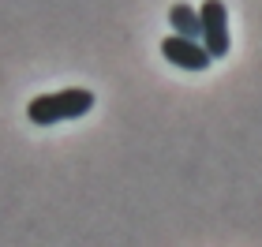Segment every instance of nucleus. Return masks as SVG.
I'll return each mask as SVG.
<instances>
[{
    "instance_id": "f257e3e1",
    "label": "nucleus",
    "mask_w": 262,
    "mask_h": 247,
    "mask_svg": "<svg viewBox=\"0 0 262 247\" xmlns=\"http://www.w3.org/2000/svg\"><path fill=\"white\" fill-rule=\"evenodd\" d=\"M90 109H94V94L82 90V86H71V90L30 98L27 116H30V124H38V127H53V124H64V120H79V116H86Z\"/></svg>"
},
{
    "instance_id": "f03ea898",
    "label": "nucleus",
    "mask_w": 262,
    "mask_h": 247,
    "mask_svg": "<svg viewBox=\"0 0 262 247\" xmlns=\"http://www.w3.org/2000/svg\"><path fill=\"white\" fill-rule=\"evenodd\" d=\"M199 34H202V49L210 53V60H221L229 56V8L221 0H202L199 8Z\"/></svg>"
},
{
    "instance_id": "7ed1b4c3",
    "label": "nucleus",
    "mask_w": 262,
    "mask_h": 247,
    "mask_svg": "<svg viewBox=\"0 0 262 247\" xmlns=\"http://www.w3.org/2000/svg\"><path fill=\"white\" fill-rule=\"evenodd\" d=\"M161 56H165V60H169L172 68H184V72H206V68L213 64V60H210V53L202 49L199 41L176 38V34L161 38Z\"/></svg>"
},
{
    "instance_id": "20e7f679",
    "label": "nucleus",
    "mask_w": 262,
    "mask_h": 247,
    "mask_svg": "<svg viewBox=\"0 0 262 247\" xmlns=\"http://www.w3.org/2000/svg\"><path fill=\"white\" fill-rule=\"evenodd\" d=\"M169 23H172V34L176 38H187V41H199V11L191 4H172L169 8ZM202 45V41H199Z\"/></svg>"
}]
</instances>
